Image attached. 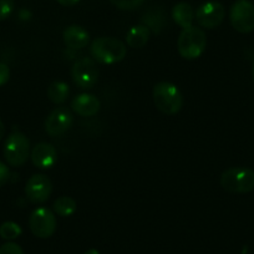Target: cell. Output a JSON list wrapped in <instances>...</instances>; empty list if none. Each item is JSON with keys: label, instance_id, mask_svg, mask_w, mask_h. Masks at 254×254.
<instances>
[{"label": "cell", "instance_id": "obj_3", "mask_svg": "<svg viewBox=\"0 0 254 254\" xmlns=\"http://www.w3.org/2000/svg\"><path fill=\"white\" fill-rule=\"evenodd\" d=\"M153 102L158 111L165 115H175L183 106V96L176 85L171 82H158L152 91Z\"/></svg>", "mask_w": 254, "mask_h": 254}, {"label": "cell", "instance_id": "obj_11", "mask_svg": "<svg viewBox=\"0 0 254 254\" xmlns=\"http://www.w3.org/2000/svg\"><path fill=\"white\" fill-rule=\"evenodd\" d=\"M226 16V9L218 1H207L196 11L194 19L204 29H214L221 25Z\"/></svg>", "mask_w": 254, "mask_h": 254}, {"label": "cell", "instance_id": "obj_2", "mask_svg": "<svg viewBox=\"0 0 254 254\" xmlns=\"http://www.w3.org/2000/svg\"><path fill=\"white\" fill-rule=\"evenodd\" d=\"M207 48L206 33L201 28L190 26L181 31L177 40V49L180 55L186 60L198 59Z\"/></svg>", "mask_w": 254, "mask_h": 254}, {"label": "cell", "instance_id": "obj_9", "mask_svg": "<svg viewBox=\"0 0 254 254\" xmlns=\"http://www.w3.org/2000/svg\"><path fill=\"white\" fill-rule=\"evenodd\" d=\"M74 116L67 107H56L45 120V131L50 137H59L72 127Z\"/></svg>", "mask_w": 254, "mask_h": 254}, {"label": "cell", "instance_id": "obj_1", "mask_svg": "<svg viewBox=\"0 0 254 254\" xmlns=\"http://www.w3.org/2000/svg\"><path fill=\"white\" fill-rule=\"evenodd\" d=\"M90 53L97 63L111 65L124 60L127 54V48L119 39L101 36L92 41L90 45Z\"/></svg>", "mask_w": 254, "mask_h": 254}, {"label": "cell", "instance_id": "obj_20", "mask_svg": "<svg viewBox=\"0 0 254 254\" xmlns=\"http://www.w3.org/2000/svg\"><path fill=\"white\" fill-rule=\"evenodd\" d=\"M23 233V229L15 222H4L0 226V237L5 241H14V239L19 238Z\"/></svg>", "mask_w": 254, "mask_h": 254}, {"label": "cell", "instance_id": "obj_30", "mask_svg": "<svg viewBox=\"0 0 254 254\" xmlns=\"http://www.w3.org/2000/svg\"><path fill=\"white\" fill-rule=\"evenodd\" d=\"M236 1H241V0H236Z\"/></svg>", "mask_w": 254, "mask_h": 254}, {"label": "cell", "instance_id": "obj_23", "mask_svg": "<svg viewBox=\"0 0 254 254\" xmlns=\"http://www.w3.org/2000/svg\"><path fill=\"white\" fill-rule=\"evenodd\" d=\"M0 254H24L23 248L14 242H6L0 247Z\"/></svg>", "mask_w": 254, "mask_h": 254}, {"label": "cell", "instance_id": "obj_12", "mask_svg": "<svg viewBox=\"0 0 254 254\" xmlns=\"http://www.w3.org/2000/svg\"><path fill=\"white\" fill-rule=\"evenodd\" d=\"M31 162L40 170H49L54 167L58 161V152L51 143L40 142L33 148L30 153Z\"/></svg>", "mask_w": 254, "mask_h": 254}, {"label": "cell", "instance_id": "obj_5", "mask_svg": "<svg viewBox=\"0 0 254 254\" xmlns=\"http://www.w3.org/2000/svg\"><path fill=\"white\" fill-rule=\"evenodd\" d=\"M4 157L11 167H20L30 157V141L24 133L13 132L4 145Z\"/></svg>", "mask_w": 254, "mask_h": 254}, {"label": "cell", "instance_id": "obj_28", "mask_svg": "<svg viewBox=\"0 0 254 254\" xmlns=\"http://www.w3.org/2000/svg\"><path fill=\"white\" fill-rule=\"evenodd\" d=\"M85 254H100L99 253V251H96V249H89V251H86L85 252Z\"/></svg>", "mask_w": 254, "mask_h": 254}, {"label": "cell", "instance_id": "obj_29", "mask_svg": "<svg viewBox=\"0 0 254 254\" xmlns=\"http://www.w3.org/2000/svg\"><path fill=\"white\" fill-rule=\"evenodd\" d=\"M253 80H254V66H253Z\"/></svg>", "mask_w": 254, "mask_h": 254}, {"label": "cell", "instance_id": "obj_25", "mask_svg": "<svg viewBox=\"0 0 254 254\" xmlns=\"http://www.w3.org/2000/svg\"><path fill=\"white\" fill-rule=\"evenodd\" d=\"M10 180V170L5 163L0 162V188Z\"/></svg>", "mask_w": 254, "mask_h": 254}, {"label": "cell", "instance_id": "obj_19", "mask_svg": "<svg viewBox=\"0 0 254 254\" xmlns=\"http://www.w3.org/2000/svg\"><path fill=\"white\" fill-rule=\"evenodd\" d=\"M54 212L60 217H70L76 212L77 203L74 198L67 196L59 197L55 202H54Z\"/></svg>", "mask_w": 254, "mask_h": 254}, {"label": "cell", "instance_id": "obj_26", "mask_svg": "<svg viewBox=\"0 0 254 254\" xmlns=\"http://www.w3.org/2000/svg\"><path fill=\"white\" fill-rule=\"evenodd\" d=\"M56 1L63 6H74L80 3V0H56Z\"/></svg>", "mask_w": 254, "mask_h": 254}, {"label": "cell", "instance_id": "obj_8", "mask_svg": "<svg viewBox=\"0 0 254 254\" xmlns=\"http://www.w3.org/2000/svg\"><path fill=\"white\" fill-rule=\"evenodd\" d=\"M29 227L31 233L41 239H46L55 233L56 217L53 212L45 207H39L29 218Z\"/></svg>", "mask_w": 254, "mask_h": 254}, {"label": "cell", "instance_id": "obj_16", "mask_svg": "<svg viewBox=\"0 0 254 254\" xmlns=\"http://www.w3.org/2000/svg\"><path fill=\"white\" fill-rule=\"evenodd\" d=\"M151 30L146 25H135L127 31L126 41L127 45L133 49H141L150 40Z\"/></svg>", "mask_w": 254, "mask_h": 254}, {"label": "cell", "instance_id": "obj_4", "mask_svg": "<svg viewBox=\"0 0 254 254\" xmlns=\"http://www.w3.org/2000/svg\"><path fill=\"white\" fill-rule=\"evenodd\" d=\"M221 186L231 193H249L254 190V171L247 167L228 168L222 173Z\"/></svg>", "mask_w": 254, "mask_h": 254}, {"label": "cell", "instance_id": "obj_17", "mask_svg": "<svg viewBox=\"0 0 254 254\" xmlns=\"http://www.w3.org/2000/svg\"><path fill=\"white\" fill-rule=\"evenodd\" d=\"M142 23L155 34H160L166 24L163 10L160 8H151L142 16Z\"/></svg>", "mask_w": 254, "mask_h": 254}, {"label": "cell", "instance_id": "obj_21", "mask_svg": "<svg viewBox=\"0 0 254 254\" xmlns=\"http://www.w3.org/2000/svg\"><path fill=\"white\" fill-rule=\"evenodd\" d=\"M110 3L120 10L131 11L140 8L145 3V0H110Z\"/></svg>", "mask_w": 254, "mask_h": 254}, {"label": "cell", "instance_id": "obj_14", "mask_svg": "<svg viewBox=\"0 0 254 254\" xmlns=\"http://www.w3.org/2000/svg\"><path fill=\"white\" fill-rule=\"evenodd\" d=\"M63 38L66 46L77 50V49L85 48L89 44L90 34L82 26L70 25L64 30Z\"/></svg>", "mask_w": 254, "mask_h": 254}, {"label": "cell", "instance_id": "obj_15", "mask_svg": "<svg viewBox=\"0 0 254 254\" xmlns=\"http://www.w3.org/2000/svg\"><path fill=\"white\" fill-rule=\"evenodd\" d=\"M196 11L188 3H178L172 9V19L178 26L187 29L193 25Z\"/></svg>", "mask_w": 254, "mask_h": 254}, {"label": "cell", "instance_id": "obj_13", "mask_svg": "<svg viewBox=\"0 0 254 254\" xmlns=\"http://www.w3.org/2000/svg\"><path fill=\"white\" fill-rule=\"evenodd\" d=\"M100 105L95 95L80 94L71 101V110L81 117H92L99 112Z\"/></svg>", "mask_w": 254, "mask_h": 254}, {"label": "cell", "instance_id": "obj_22", "mask_svg": "<svg viewBox=\"0 0 254 254\" xmlns=\"http://www.w3.org/2000/svg\"><path fill=\"white\" fill-rule=\"evenodd\" d=\"M14 0H0V21L6 20L14 11Z\"/></svg>", "mask_w": 254, "mask_h": 254}, {"label": "cell", "instance_id": "obj_27", "mask_svg": "<svg viewBox=\"0 0 254 254\" xmlns=\"http://www.w3.org/2000/svg\"><path fill=\"white\" fill-rule=\"evenodd\" d=\"M4 135H5V125L0 120V140L4 137Z\"/></svg>", "mask_w": 254, "mask_h": 254}, {"label": "cell", "instance_id": "obj_18", "mask_svg": "<svg viewBox=\"0 0 254 254\" xmlns=\"http://www.w3.org/2000/svg\"><path fill=\"white\" fill-rule=\"evenodd\" d=\"M48 97L53 104H63L67 100L70 95L69 85L64 81H54L50 86L48 87Z\"/></svg>", "mask_w": 254, "mask_h": 254}, {"label": "cell", "instance_id": "obj_24", "mask_svg": "<svg viewBox=\"0 0 254 254\" xmlns=\"http://www.w3.org/2000/svg\"><path fill=\"white\" fill-rule=\"evenodd\" d=\"M10 79V69L6 64L0 63V86L5 85Z\"/></svg>", "mask_w": 254, "mask_h": 254}, {"label": "cell", "instance_id": "obj_7", "mask_svg": "<svg viewBox=\"0 0 254 254\" xmlns=\"http://www.w3.org/2000/svg\"><path fill=\"white\" fill-rule=\"evenodd\" d=\"M229 21L234 30L248 34L254 30V5L248 0L236 1L229 10Z\"/></svg>", "mask_w": 254, "mask_h": 254}, {"label": "cell", "instance_id": "obj_6", "mask_svg": "<svg viewBox=\"0 0 254 254\" xmlns=\"http://www.w3.org/2000/svg\"><path fill=\"white\" fill-rule=\"evenodd\" d=\"M99 74L96 63L91 58L79 59L71 69L72 81L82 90L92 89L99 80Z\"/></svg>", "mask_w": 254, "mask_h": 254}, {"label": "cell", "instance_id": "obj_10", "mask_svg": "<svg viewBox=\"0 0 254 254\" xmlns=\"http://www.w3.org/2000/svg\"><path fill=\"white\" fill-rule=\"evenodd\" d=\"M53 192V183L45 175H33L28 180L25 186L26 198L34 204L45 203Z\"/></svg>", "mask_w": 254, "mask_h": 254}]
</instances>
